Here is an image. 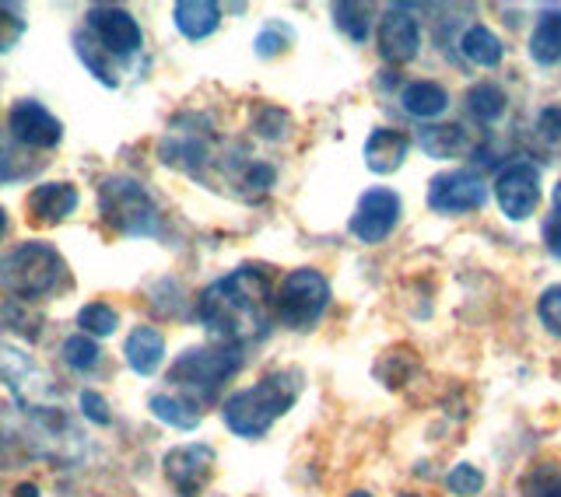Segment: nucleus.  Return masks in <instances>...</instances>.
I'll use <instances>...</instances> for the list:
<instances>
[{"mask_svg":"<svg viewBox=\"0 0 561 497\" xmlns=\"http://www.w3.org/2000/svg\"><path fill=\"white\" fill-rule=\"evenodd\" d=\"M400 105H403V113L414 119H435L449 109V92L435 81H411L400 92Z\"/></svg>","mask_w":561,"mask_h":497,"instance_id":"20","label":"nucleus"},{"mask_svg":"<svg viewBox=\"0 0 561 497\" xmlns=\"http://www.w3.org/2000/svg\"><path fill=\"white\" fill-rule=\"evenodd\" d=\"M554 210H558V218H554V221H561V183L554 186Z\"/></svg>","mask_w":561,"mask_h":497,"instance_id":"38","label":"nucleus"},{"mask_svg":"<svg viewBox=\"0 0 561 497\" xmlns=\"http://www.w3.org/2000/svg\"><path fill=\"white\" fill-rule=\"evenodd\" d=\"M417 145L428 158H463L473 151V137L460 127V123H443V127L421 130Z\"/></svg>","mask_w":561,"mask_h":497,"instance_id":"19","label":"nucleus"},{"mask_svg":"<svg viewBox=\"0 0 561 497\" xmlns=\"http://www.w3.org/2000/svg\"><path fill=\"white\" fill-rule=\"evenodd\" d=\"M8 22H11V25H18V18H11L4 8H0V49H8V46H11V39H14V32H8Z\"/></svg>","mask_w":561,"mask_h":497,"instance_id":"36","label":"nucleus"},{"mask_svg":"<svg viewBox=\"0 0 561 497\" xmlns=\"http://www.w3.org/2000/svg\"><path fill=\"white\" fill-rule=\"evenodd\" d=\"M60 354H64V361L75 368V371H92L99 365V354L102 350H99V344L92 340V336L78 333V336H67Z\"/></svg>","mask_w":561,"mask_h":497,"instance_id":"27","label":"nucleus"},{"mask_svg":"<svg viewBox=\"0 0 561 497\" xmlns=\"http://www.w3.org/2000/svg\"><path fill=\"white\" fill-rule=\"evenodd\" d=\"M81 197H78V186L70 183H43L28 193V221L39 224V228H57L64 224L70 215L78 210Z\"/></svg>","mask_w":561,"mask_h":497,"instance_id":"15","label":"nucleus"},{"mask_svg":"<svg viewBox=\"0 0 561 497\" xmlns=\"http://www.w3.org/2000/svg\"><path fill=\"white\" fill-rule=\"evenodd\" d=\"M333 22L347 39L365 43L368 39V11L362 4H333Z\"/></svg>","mask_w":561,"mask_h":497,"instance_id":"28","label":"nucleus"},{"mask_svg":"<svg viewBox=\"0 0 561 497\" xmlns=\"http://www.w3.org/2000/svg\"><path fill=\"white\" fill-rule=\"evenodd\" d=\"M18 497H39V490H35L32 484H22L18 487Z\"/></svg>","mask_w":561,"mask_h":497,"instance_id":"37","label":"nucleus"},{"mask_svg":"<svg viewBox=\"0 0 561 497\" xmlns=\"http://www.w3.org/2000/svg\"><path fill=\"white\" fill-rule=\"evenodd\" d=\"M99 210L102 221L113 228L116 235L134 239H154L162 232V215L145 183L130 180V175H105L99 186Z\"/></svg>","mask_w":561,"mask_h":497,"instance_id":"4","label":"nucleus"},{"mask_svg":"<svg viewBox=\"0 0 561 497\" xmlns=\"http://www.w3.org/2000/svg\"><path fill=\"white\" fill-rule=\"evenodd\" d=\"M78 326L84 336H92V340H99V336H113L116 326H119V315L116 309H110L105 301H92V305H84L78 312Z\"/></svg>","mask_w":561,"mask_h":497,"instance_id":"26","label":"nucleus"},{"mask_svg":"<svg viewBox=\"0 0 561 497\" xmlns=\"http://www.w3.org/2000/svg\"><path fill=\"white\" fill-rule=\"evenodd\" d=\"M446 484L453 494H460V497H478L484 490V473L478 466H470V463H460V466H453V473L446 476Z\"/></svg>","mask_w":561,"mask_h":497,"instance_id":"30","label":"nucleus"},{"mask_svg":"<svg viewBox=\"0 0 561 497\" xmlns=\"http://www.w3.org/2000/svg\"><path fill=\"white\" fill-rule=\"evenodd\" d=\"M530 57L540 67L561 63V11H548L530 35Z\"/></svg>","mask_w":561,"mask_h":497,"instance_id":"23","label":"nucleus"},{"mask_svg":"<svg viewBox=\"0 0 561 497\" xmlns=\"http://www.w3.org/2000/svg\"><path fill=\"white\" fill-rule=\"evenodd\" d=\"M148 406H151V414L162 420V424H169V428H175V431H193L201 424V406H193L190 400H183V396H169V393H154L151 400H148Z\"/></svg>","mask_w":561,"mask_h":497,"instance_id":"22","label":"nucleus"},{"mask_svg":"<svg viewBox=\"0 0 561 497\" xmlns=\"http://www.w3.org/2000/svg\"><path fill=\"white\" fill-rule=\"evenodd\" d=\"M67 263L49 242H22L0 263V280L18 298H46L64 284Z\"/></svg>","mask_w":561,"mask_h":497,"instance_id":"5","label":"nucleus"},{"mask_svg":"<svg viewBox=\"0 0 561 497\" xmlns=\"http://www.w3.org/2000/svg\"><path fill=\"white\" fill-rule=\"evenodd\" d=\"M379 57L393 67H403L417 57L421 49V28H417V18L411 14V8L393 4L386 8V14L379 18Z\"/></svg>","mask_w":561,"mask_h":497,"instance_id":"11","label":"nucleus"},{"mask_svg":"<svg viewBox=\"0 0 561 497\" xmlns=\"http://www.w3.org/2000/svg\"><path fill=\"white\" fill-rule=\"evenodd\" d=\"M75 53L81 57V63L92 70V78L102 81L105 88H116L119 78L113 74V63H110V53H105L99 43H95V35H88V32H75Z\"/></svg>","mask_w":561,"mask_h":497,"instance_id":"24","label":"nucleus"},{"mask_svg":"<svg viewBox=\"0 0 561 497\" xmlns=\"http://www.w3.org/2000/svg\"><path fill=\"white\" fill-rule=\"evenodd\" d=\"M8 130L18 145H25L32 151H49L64 140V123L53 116L46 105L39 102H18L8 116Z\"/></svg>","mask_w":561,"mask_h":497,"instance_id":"12","label":"nucleus"},{"mask_svg":"<svg viewBox=\"0 0 561 497\" xmlns=\"http://www.w3.org/2000/svg\"><path fill=\"white\" fill-rule=\"evenodd\" d=\"M242 368V354L239 347H193L175 358L169 368V382L175 385V396L190 400L193 406L215 403L225 382Z\"/></svg>","mask_w":561,"mask_h":497,"instance_id":"3","label":"nucleus"},{"mask_svg":"<svg viewBox=\"0 0 561 497\" xmlns=\"http://www.w3.org/2000/svg\"><path fill=\"white\" fill-rule=\"evenodd\" d=\"M460 53L470 63H478V67H499L502 57H505V46H502V39L491 28L473 25V28H467L460 35Z\"/></svg>","mask_w":561,"mask_h":497,"instance_id":"21","label":"nucleus"},{"mask_svg":"<svg viewBox=\"0 0 561 497\" xmlns=\"http://www.w3.org/2000/svg\"><path fill=\"white\" fill-rule=\"evenodd\" d=\"M88 32L95 35V43L110 57H134L140 49V25L134 22L130 11H123L116 4L88 8Z\"/></svg>","mask_w":561,"mask_h":497,"instance_id":"10","label":"nucleus"},{"mask_svg":"<svg viewBox=\"0 0 561 497\" xmlns=\"http://www.w3.org/2000/svg\"><path fill=\"white\" fill-rule=\"evenodd\" d=\"M288 39H291V32H285L280 25H267L260 35H256V57H277L280 49L288 46Z\"/></svg>","mask_w":561,"mask_h":497,"instance_id":"33","label":"nucleus"},{"mask_svg":"<svg viewBox=\"0 0 561 497\" xmlns=\"http://www.w3.org/2000/svg\"><path fill=\"white\" fill-rule=\"evenodd\" d=\"M298 389H302V382H298L295 371L280 368L263 375L256 385L228 396L221 411L228 431H236L239 438H263L274 428V420H280L295 406Z\"/></svg>","mask_w":561,"mask_h":497,"instance_id":"2","label":"nucleus"},{"mask_svg":"<svg viewBox=\"0 0 561 497\" xmlns=\"http://www.w3.org/2000/svg\"><path fill=\"white\" fill-rule=\"evenodd\" d=\"M488 200V186L478 172L453 169L435 175L428 183V207L438 215H467V210H481Z\"/></svg>","mask_w":561,"mask_h":497,"instance_id":"9","label":"nucleus"},{"mask_svg":"<svg viewBox=\"0 0 561 497\" xmlns=\"http://www.w3.org/2000/svg\"><path fill=\"white\" fill-rule=\"evenodd\" d=\"M505 109H508V99L495 84H473L467 92V113L478 123H495L505 116Z\"/></svg>","mask_w":561,"mask_h":497,"instance_id":"25","label":"nucleus"},{"mask_svg":"<svg viewBox=\"0 0 561 497\" xmlns=\"http://www.w3.org/2000/svg\"><path fill=\"white\" fill-rule=\"evenodd\" d=\"M400 221V197L393 189L376 186L362 193V200L355 204V215H351V235L365 245H379L382 239L393 235V228Z\"/></svg>","mask_w":561,"mask_h":497,"instance_id":"8","label":"nucleus"},{"mask_svg":"<svg viewBox=\"0 0 561 497\" xmlns=\"http://www.w3.org/2000/svg\"><path fill=\"white\" fill-rule=\"evenodd\" d=\"M123 358H127V365L137 371V375H154L158 365H162L165 358V336L158 333L154 326H137L127 344H123Z\"/></svg>","mask_w":561,"mask_h":497,"instance_id":"17","label":"nucleus"},{"mask_svg":"<svg viewBox=\"0 0 561 497\" xmlns=\"http://www.w3.org/2000/svg\"><path fill=\"white\" fill-rule=\"evenodd\" d=\"M81 411H84V417L92 420V424H113V414H110V403H105L99 393H92V389H84L81 393Z\"/></svg>","mask_w":561,"mask_h":497,"instance_id":"34","label":"nucleus"},{"mask_svg":"<svg viewBox=\"0 0 561 497\" xmlns=\"http://www.w3.org/2000/svg\"><path fill=\"white\" fill-rule=\"evenodd\" d=\"M543 245H548V253L561 259V221H551L543 228Z\"/></svg>","mask_w":561,"mask_h":497,"instance_id":"35","label":"nucleus"},{"mask_svg":"<svg viewBox=\"0 0 561 497\" xmlns=\"http://www.w3.org/2000/svg\"><path fill=\"white\" fill-rule=\"evenodd\" d=\"M330 305V284L312 266L291 270L274 294V315L291 330H309Z\"/></svg>","mask_w":561,"mask_h":497,"instance_id":"6","label":"nucleus"},{"mask_svg":"<svg viewBox=\"0 0 561 497\" xmlns=\"http://www.w3.org/2000/svg\"><path fill=\"white\" fill-rule=\"evenodd\" d=\"M0 379H4V385H11L14 400L22 406H28V393H32V411H39V400L53 393L43 368L35 365L25 350L8 347V344H0Z\"/></svg>","mask_w":561,"mask_h":497,"instance_id":"13","label":"nucleus"},{"mask_svg":"<svg viewBox=\"0 0 561 497\" xmlns=\"http://www.w3.org/2000/svg\"><path fill=\"white\" fill-rule=\"evenodd\" d=\"M162 466H165V476L175 490H180L183 497H197L207 487L210 473H215V449L210 446H180L165 455Z\"/></svg>","mask_w":561,"mask_h":497,"instance_id":"14","label":"nucleus"},{"mask_svg":"<svg viewBox=\"0 0 561 497\" xmlns=\"http://www.w3.org/2000/svg\"><path fill=\"white\" fill-rule=\"evenodd\" d=\"M197 315L207 333L225 340L228 347L263 340L274 315L271 274L263 266H239L201 294Z\"/></svg>","mask_w":561,"mask_h":497,"instance_id":"1","label":"nucleus"},{"mask_svg":"<svg viewBox=\"0 0 561 497\" xmlns=\"http://www.w3.org/2000/svg\"><path fill=\"white\" fill-rule=\"evenodd\" d=\"M172 22L186 39L197 43V39H207V35L221 25V8L215 0H180V4L172 8Z\"/></svg>","mask_w":561,"mask_h":497,"instance_id":"18","label":"nucleus"},{"mask_svg":"<svg viewBox=\"0 0 561 497\" xmlns=\"http://www.w3.org/2000/svg\"><path fill=\"white\" fill-rule=\"evenodd\" d=\"M411 151V134L397 127H376L365 140V165L376 175H390L403 165V158Z\"/></svg>","mask_w":561,"mask_h":497,"instance_id":"16","label":"nucleus"},{"mask_svg":"<svg viewBox=\"0 0 561 497\" xmlns=\"http://www.w3.org/2000/svg\"><path fill=\"white\" fill-rule=\"evenodd\" d=\"M537 137L551 154H561V105H551L537 116Z\"/></svg>","mask_w":561,"mask_h":497,"instance_id":"31","label":"nucleus"},{"mask_svg":"<svg viewBox=\"0 0 561 497\" xmlns=\"http://www.w3.org/2000/svg\"><path fill=\"white\" fill-rule=\"evenodd\" d=\"M347 497H373V494H368V490H355V494H347Z\"/></svg>","mask_w":561,"mask_h":497,"instance_id":"40","label":"nucleus"},{"mask_svg":"<svg viewBox=\"0 0 561 497\" xmlns=\"http://www.w3.org/2000/svg\"><path fill=\"white\" fill-rule=\"evenodd\" d=\"M4 232H8V215L0 210V239H4Z\"/></svg>","mask_w":561,"mask_h":497,"instance_id":"39","label":"nucleus"},{"mask_svg":"<svg viewBox=\"0 0 561 497\" xmlns=\"http://www.w3.org/2000/svg\"><path fill=\"white\" fill-rule=\"evenodd\" d=\"M397 497H421V494H397Z\"/></svg>","mask_w":561,"mask_h":497,"instance_id":"41","label":"nucleus"},{"mask_svg":"<svg viewBox=\"0 0 561 497\" xmlns=\"http://www.w3.org/2000/svg\"><path fill=\"white\" fill-rule=\"evenodd\" d=\"M495 200L508 221L534 218L540 207V172L530 162H513L495 175Z\"/></svg>","mask_w":561,"mask_h":497,"instance_id":"7","label":"nucleus"},{"mask_svg":"<svg viewBox=\"0 0 561 497\" xmlns=\"http://www.w3.org/2000/svg\"><path fill=\"white\" fill-rule=\"evenodd\" d=\"M530 497H561V466L558 463H537L534 473L526 476Z\"/></svg>","mask_w":561,"mask_h":497,"instance_id":"29","label":"nucleus"},{"mask_svg":"<svg viewBox=\"0 0 561 497\" xmlns=\"http://www.w3.org/2000/svg\"><path fill=\"white\" fill-rule=\"evenodd\" d=\"M537 315H540V323L548 326V333L561 336V284H554V288H548L540 294Z\"/></svg>","mask_w":561,"mask_h":497,"instance_id":"32","label":"nucleus"}]
</instances>
